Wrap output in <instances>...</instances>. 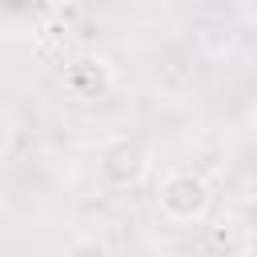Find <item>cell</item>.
Instances as JSON below:
<instances>
[{
    "label": "cell",
    "instance_id": "1",
    "mask_svg": "<svg viewBox=\"0 0 257 257\" xmlns=\"http://www.w3.org/2000/svg\"><path fill=\"white\" fill-rule=\"evenodd\" d=\"M209 205H213V189L201 173L193 169H173L165 181H161V193H157V209L165 221L173 225H201L209 217Z\"/></svg>",
    "mask_w": 257,
    "mask_h": 257
},
{
    "label": "cell",
    "instance_id": "2",
    "mask_svg": "<svg viewBox=\"0 0 257 257\" xmlns=\"http://www.w3.org/2000/svg\"><path fill=\"white\" fill-rule=\"evenodd\" d=\"M96 173L104 177V185L112 189H133L145 181L149 173V149L137 141V137H116L100 149L96 157Z\"/></svg>",
    "mask_w": 257,
    "mask_h": 257
},
{
    "label": "cell",
    "instance_id": "3",
    "mask_svg": "<svg viewBox=\"0 0 257 257\" xmlns=\"http://www.w3.org/2000/svg\"><path fill=\"white\" fill-rule=\"evenodd\" d=\"M64 84H68V92H76V96L88 100V96H100L112 84V68L100 56L84 52V56H76V60L64 64Z\"/></svg>",
    "mask_w": 257,
    "mask_h": 257
},
{
    "label": "cell",
    "instance_id": "4",
    "mask_svg": "<svg viewBox=\"0 0 257 257\" xmlns=\"http://www.w3.org/2000/svg\"><path fill=\"white\" fill-rule=\"evenodd\" d=\"M249 229H245V221H237V217H221V221H213L209 225V233H205V253L209 257H241L245 249H249Z\"/></svg>",
    "mask_w": 257,
    "mask_h": 257
},
{
    "label": "cell",
    "instance_id": "5",
    "mask_svg": "<svg viewBox=\"0 0 257 257\" xmlns=\"http://www.w3.org/2000/svg\"><path fill=\"white\" fill-rule=\"evenodd\" d=\"M245 229H249V237H257V201H249V209H245Z\"/></svg>",
    "mask_w": 257,
    "mask_h": 257
},
{
    "label": "cell",
    "instance_id": "6",
    "mask_svg": "<svg viewBox=\"0 0 257 257\" xmlns=\"http://www.w3.org/2000/svg\"><path fill=\"white\" fill-rule=\"evenodd\" d=\"M0 213H4V189H0Z\"/></svg>",
    "mask_w": 257,
    "mask_h": 257
}]
</instances>
